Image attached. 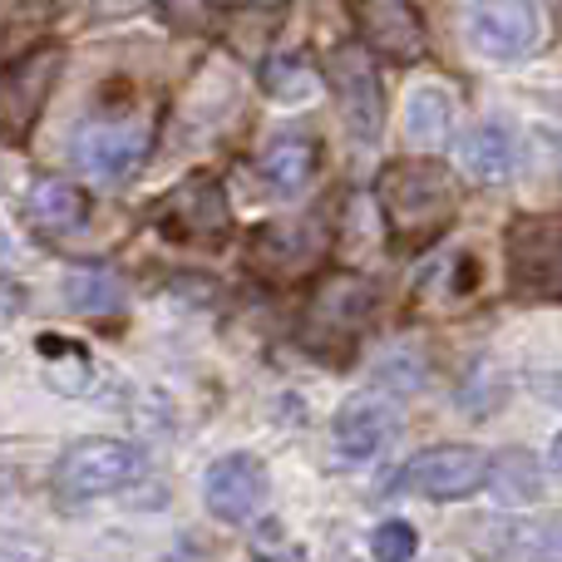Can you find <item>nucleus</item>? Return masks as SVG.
Instances as JSON below:
<instances>
[{
	"instance_id": "f257e3e1",
	"label": "nucleus",
	"mask_w": 562,
	"mask_h": 562,
	"mask_svg": "<svg viewBox=\"0 0 562 562\" xmlns=\"http://www.w3.org/2000/svg\"><path fill=\"white\" fill-rule=\"evenodd\" d=\"M375 203L390 243L405 247V252L439 243L454 227L459 213L454 178L435 158H395V164H385L375 178Z\"/></svg>"
},
{
	"instance_id": "f03ea898",
	"label": "nucleus",
	"mask_w": 562,
	"mask_h": 562,
	"mask_svg": "<svg viewBox=\"0 0 562 562\" xmlns=\"http://www.w3.org/2000/svg\"><path fill=\"white\" fill-rule=\"evenodd\" d=\"M370 316H375V286L360 272H330L316 281L306 301V316H301V340H306L316 356L346 360L356 350V340L366 336Z\"/></svg>"
},
{
	"instance_id": "7ed1b4c3",
	"label": "nucleus",
	"mask_w": 562,
	"mask_h": 562,
	"mask_svg": "<svg viewBox=\"0 0 562 562\" xmlns=\"http://www.w3.org/2000/svg\"><path fill=\"white\" fill-rule=\"evenodd\" d=\"M65 69V49L55 40H35L0 69V144H25L30 128L40 124L49 94Z\"/></svg>"
},
{
	"instance_id": "20e7f679",
	"label": "nucleus",
	"mask_w": 562,
	"mask_h": 562,
	"mask_svg": "<svg viewBox=\"0 0 562 562\" xmlns=\"http://www.w3.org/2000/svg\"><path fill=\"white\" fill-rule=\"evenodd\" d=\"M508 286L533 301H562V213H524L504 233Z\"/></svg>"
},
{
	"instance_id": "39448f33",
	"label": "nucleus",
	"mask_w": 562,
	"mask_h": 562,
	"mask_svg": "<svg viewBox=\"0 0 562 562\" xmlns=\"http://www.w3.org/2000/svg\"><path fill=\"white\" fill-rule=\"evenodd\" d=\"M326 85L336 94L340 124L360 148H375L385 134V94H380V69L360 40H346L326 55Z\"/></svg>"
},
{
	"instance_id": "423d86ee",
	"label": "nucleus",
	"mask_w": 562,
	"mask_h": 562,
	"mask_svg": "<svg viewBox=\"0 0 562 562\" xmlns=\"http://www.w3.org/2000/svg\"><path fill=\"white\" fill-rule=\"evenodd\" d=\"M138 469H144V459H138L134 445H124V439H79V445L65 449V459H59L55 469V494L65 498V504H85V498H104V494H119V488H128L138 479Z\"/></svg>"
},
{
	"instance_id": "0eeeda50",
	"label": "nucleus",
	"mask_w": 562,
	"mask_h": 562,
	"mask_svg": "<svg viewBox=\"0 0 562 562\" xmlns=\"http://www.w3.org/2000/svg\"><path fill=\"white\" fill-rule=\"evenodd\" d=\"M538 0H469L464 5V40L488 65H514L538 45Z\"/></svg>"
},
{
	"instance_id": "6e6552de",
	"label": "nucleus",
	"mask_w": 562,
	"mask_h": 562,
	"mask_svg": "<svg viewBox=\"0 0 562 562\" xmlns=\"http://www.w3.org/2000/svg\"><path fill=\"white\" fill-rule=\"evenodd\" d=\"M158 227L164 237L188 247H223L233 233V207L213 173H193L158 203Z\"/></svg>"
},
{
	"instance_id": "1a4fd4ad",
	"label": "nucleus",
	"mask_w": 562,
	"mask_h": 562,
	"mask_svg": "<svg viewBox=\"0 0 562 562\" xmlns=\"http://www.w3.org/2000/svg\"><path fill=\"white\" fill-rule=\"evenodd\" d=\"M148 148H154V128L144 119H89L75 134V164L85 168L94 183H124L144 168Z\"/></svg>"
},
{
	"instance_id": "9d476101",
	"label": "nucleus",
	"mask_w": 562,
	"mask_h": 562,
	"mask_svg": "<svg viewBox=\"0 0 562 562\" xmlns=\"http://www.w3.org/2000/svg\"><path fill=\"white\" fill-rule=\"evenodd\" d=\"M360 45L390 65H415L429 55V30L415 0H350Z\"/></svg>"
},
{
	"instance_id": "9b49d317",
	"label": "nucleus",
	"mask_w": 562,
	"mask_h": 562,
	"mask_svg": "<svg viewBox=\"0 0 562 562\" xmlns=\"http://www.w3.org/2000/svg\"><path fill=\"white\" fill-rule=\"evenodd\" d=\"M326 247H330V237L316 217H301V223H267L252 233L247 262H252V272L267 277V281H296L326 257Z\"/></svg>"
},
{
	"instance_id": "f8f14e48",
	"label": "nucleus",
	"mask_w": 562,
	"mask_h": 562,
	"mask_svg": "<svg viewBox=\"0 0 562 562\" xmlns=\"http://www.w3.org/2000/svg\"><path fill=\"white\" fill-rule=\"evenodd\" d=\"M409 484L435 504H454L488 484V454L474 445H435L409 464Z\"/></svg>"
},
{
	"instance_id": "ddd939ff",
	"label": "nucleus",
	"mask_w": 562,
	"mask_h": 562,
	"mask_svg": "<svg viewBox=\"0 0 562 562\" xmlns=\"http://www.w3.org/2000/svg\"><path fill=\"white\" fill-rule=\"evenodd\" d=\"M207 514L223 524H247L267 504V464L257 454H227L203 479Z\"/></svg>"
},
{
	"instance_id": "4468645a",
	"label": "nucleus",
	"mask_w": 562,
	"mask_h": 562,
	"mask_svg": "<svg viewBox=\"0 0 562 562\" xmlns=\"http://www.w3.org/2000/svg\"><path fill=\"white\" fill-rule=\"evenodd\" d=\"M390 429H395V409L380 395H356L336 415V454L350 459V464H366L385 449Z\"/></svg>"
},
{
	"instance_id": "2eb2a0df",
	"label": "nucleus",
	"mask_w": 562,
	"mask_h": 562,
	"mask_svg": "<svg viewBox=\"0 0 562 562\" xmlns=\"http://www.w3.org/2000/svg\"><path fill=\"white\" fill-rule=\"evenodd\" d=\"M25 217L45 237L79 233L89 223V193L79 183H69V178H35L25 193Z\"/></svg>"
},
{
	"instance_id": "dca6fc26",
	"label": "nucleus",
	"mask_w": 562,
	"mask_h": 562,
	"mask_svg": "<svg viewBox=\"0 0 562 562\" xmlns=\"http://www.w3.org/2000/svg\"><path fill=\"white\" fill-rule=\"evenodd\" d=\"M454 119H459V104H454V89L449 85L425 79V85L409 89V99H405V138H409V148H419V154L445 148L449 134H454Z\"/></svg>"
},
{
	"instance_id": "f3484780",
	"label": "nucleus",
	"mask_w": 562,
	"mask_h": 562,
	"mask_svg": "<svg viewBox=\"0 0 562 562\" xmlns=\"http://www.w3.org/2000/svg\"><path fill=\"white\" fill-rule=\"evenodd\" d=\"M262 178H267V188L281 198H296L301 188L316 178V168H321V144L311 134H277L272 144L262 148Z\"/></svg>"
},
{
	"instance_id": "a211bd4d",
	"label": "nucleus",
	"mask_w": 562,
	"mask_h": 562,
	"mask_svg": "<svg viewBox=\"0 0 562 562\" xmlns=\"http://www.w3.org/2000/svg\"><path fill=\"white\" fill-rule=\"evenodd\" d=\"M459 168H464L474 183H504L514 173V134L498 119H484L474 124L464 138H459Z\"/></svg>"
},
{
	"instance_id": "6ab92c4d",
	"label": "nucleus",
	"mask_w": 562,
	"mask_h": 562,
	"mask_svg": "<svg viewBox=\"0 0 562 562\" xmlns=\"http://www.w3.org/2000/svg\"><path fill=\"white\" fill-rule=\"evenodd\" d=\"M35 350H40V360H45L49 390H59V395H79V400H89L99 390L94 380L104 375V366H99L85 346H75V340H65V336H40Z\"/></svg>"
},
{
	"instance_id": "aec40b11",
	"label": "nucleus",
	"mask_w": 562,
	"mask_h": 562,
	"mask_svg": "<svg viewBox=\"0 0 562 562\" xmlns=\"http://www.w3.org/2000/svg\"><path fill=\"white\" fill-rule=\"evenodd\" d=\"M65 301L79 316H109V311L124 306V281L109 267H75L65 277Z\"/></svg>"
},
{
	"instance_id": "412c9836",
	"label": "nucleus",
	"mask_w": 562,
	"mask_h": 562,
	"mask_svg": "<svg viewBox=\"0 0 562 562\" xmlns=\"http://www.w3.org/2000/svg\"><path fill=\"white\" fill-rule=\"evenodd\" d=\"M262 89L277 99V104H311L321 79L301 55H272L262 65Z\"/></svg>"
},
{
	"instance_id": "4be33fe9",
	"label": "nucleus",
	"mask_w": 562,
	"mask_h": 562,
	"mask_svg": "<svg viewBox=\"0 0 562 562\" xmlns=\"http://www.w3.org/2000/svg\"><path fill=\"white\" fill-rule=\"evenodd\" d=\"M498 504H533L538 498V464L528 449H504V454L488 464Z\"/></svg>"
},
{
	"instance_id": "5701e85b",
	"label": "nucleus",
	"mask_w": 562,
	"mask_h": 562,
	"mask_svg": "<svg viewBox=\"0 0 562 562\" xmlns=\"http://www.w3.org/2000/svg\"><path fill=\"white\" fill-rule=\"evenodd\" d=\"M158 10H164V20L173 30H183V35H213V30L223 25L217 0H158Z\"/></svg>"
},
{
	"instance_id": "b1692460",
	"label": "nucleus",
	"mask_w": 562,
	"mask_h": 562,
	"mask_svg": "<svg viewBox=\"0 0 562 562\" xmlns=\"http://www.w3.org/2000/svg\"><path fill=\"white\" fill-rule=\"evenodd\" d=\"M415 548H419V538L405 518H390V524H380L375 533H370V558L375 562H409Z\"/></svg>"
},
{
	"instance_id": "393cba45",
	"label": "nucleus",
	"mask_w": 562,
	"mask_h": 562,
	"mask_svg": "<svg viewBox=\"0 0 562 562\" xmlns=\"http://www.w3.org/2000/svg\"><path fill=\"white\" fill-rule=\"evenodd\" d=\"M55 15V0H0V25L5 30H40Z\"/></svg>"
},
{
	"instance_id": "a878e982",
	"label": "nucleus",
	"mask_w": 562,
	"mask_h": 562,
	"mask_svg": "<svg viewBox=\"0 0 562 562\" xmlns=\"http://www.w3.org/2000/svg\"><path fill=\"white\" fill-rule=\"evenodd\" d=\"M15 237H10V227L5 223H0V267H15Z\"/></svg>"
},
{
	"instance_id": "bb28decb",
	"label": "nucleus",
	"mask_w": 562,
	"mask_h": 562,
	"mask_svg": "<svg viewBox=\"0 0 562 562\" xmlns=\"http://www.w3.org/2000/svg\"><path fill=\"white\" fill-rule=\"evenodd\" d=\"M548 464H553V474L562 479V435L553 439V449H548Z\"/></svg>"
},
{
	"instance_id": "cd10ccee",
	"label": "nucleus",
	"mask_w": 562,
	"mask_h": 562,
	"mask_svg": "<svg viewBox=\"0 0 562 562\" xmlns=\"http://www.w3.org/2000/svg\"><path fill=\"white\" fill-rule=\"evenodd\" d=\"M548 10H553V20H558V30H562V0H548Z\"/></svg>"
},
{
	"instance_id": "c85d7f7f",
	"label": "nucleus",
	"mask_w": 562,
	"mask_h": 562,
	"mask_svg": "<svg viewBox=\"0 0 562 562\" xmlns=\"http://www.w3.org/2000/svg\"><path fill=\"white\" fill-rule=\"evenodd\" d=\"M558 109H562V89H558Z\"/></svg>"
}]
</instances>
